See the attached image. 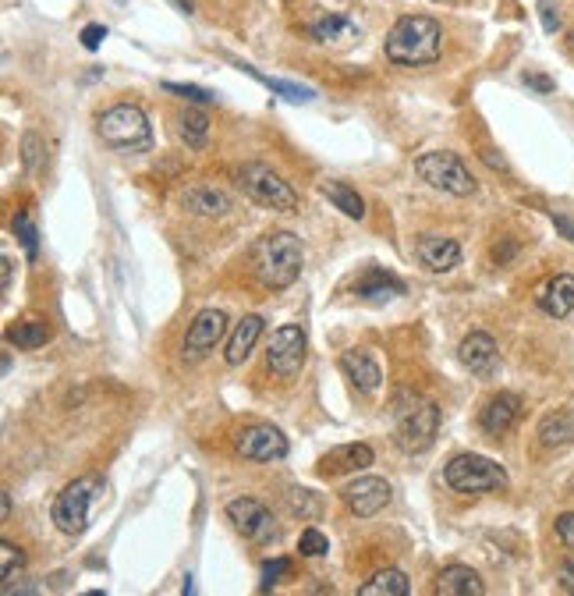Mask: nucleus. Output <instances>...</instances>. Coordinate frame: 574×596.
Returning <instances> with one entry per match:
<instances>
[{"mask_svg":"<svg viewBox=\"0 0 574 596\" xmlns=\"http://www.w3.org/2000/svg\"><path fill=\"white\" fill-rule=\"evenodd\" d=\"M259 338H263V316H245L227 338V366H241L252 355V348L259 345Z\"/></svg>","mask_w":574,"mask_h":596,"instance_id":"obj_23","label":"nucleus"},{"mask_svg":"<svg viewBox=\"0 0 574 596\" xmlns=\"http://www.w3.org/2000/svg\"><path fill=\"white\" fill-rule=\"evenodd\" d=\"M525 86L536 89V93H553L557 89V82L550 79V75H539V71H528L525 75Z\"/></svg>","mask_w":574,"mask_h":596,"instance_id":"obj_40","label":"nucleus"},{"mask_svg":"<svg viewBox=\"0 0 574 596\" xmlns=\"http://www.w3.org/2000/svg\"><path fill=\"white\" fill-rule=\"evenodd\" d=\"M341 369L348 373V380L362 394H376V391H380L383 369H380V362H376L369 352H355V348H351V352H344L341 355Z\"/></svg>","mask_w":574,"mask_h":596,"instance_id":"obj_22","label":"nucleus"},{"mask_svg":"<svg viewBox=\"0 0 574 596\" xmlns=\"http://www.w3.org/2000/svg\"><path fill=\"white\" fill-rule=\"evenodd\" d=\"M0 267H4V291H11V277H15V263H11V256L0 259Z\"/></svg>","mask_w":574,"mask_h":596,"instance_id":"obj_45","label":"nucleus"},{"mask_svg":"<svg viewBox=\"0 0 574 596\" xmlns=\"http://www.w3.org/2000/svg\"><path fill=\"white\" fill-rule=\"evenodd\" d=\"M482 160H486L489 167H497V171H504V157H500V153H493V149H486V157H482Z\"/></svg>","mask_w":574,"mask_h":596,"instance_id":"obj_46","label":"nucleus"},{"mask_svg":"<svg viewBox=\"0 0 574 596\" xmlns=\"http://www.w3.org/2000/svg\"><path fill=\"white\" fill-rule=\"evenodd\" d=\"M100 494H103V483L96 476H82V479H75V483H68V487L57 494L54 508H50L54 526L61 529L64 536L86 533L89 515H93V504Z\"/></svg>","mask_w":574,"mask_h":596,"instance_id":"obj_9","label":"nucleus"},{"mask_svg":"<svg viewBox=\"0 0 574 596\" xmlns=\"http://www.w3.org/2000/svg\"><path fill=\"white\" fill-rule=\"evenodd\" d=\"M234 455L245 462L270 465L280 462L287 455V437L284 430H277L273 423H245L241 430H234Z\"/></svg>","mask_w":574,"mask_h":596,"instance_id":"obj_11","label":"nucleus"},{"mask_svg":"<svg viewBox=\"0 0 574 596\" xmlns=\"http://www.w3.org/2000/svg\"><path fill=\"white\" fill-rule=\"evenodd\" d=\"M553 533H557V540L564 543L567 550H574V511L557 515V522H553Z\"/></svg>","mask_w":574,"mask_h":596,"instance_id":"obj_38","label":"nucleus"},{"mask_svg":"<svg viewBox=\"0 0 574 596\" xmlns=\"http://www.w3.org/2000/svg\"><path fill=\"white\" fill-rule=\"evenodd\" d=\"M11 231H15V238L22 242L25 256L36 259L39 256V231H36V224H32V213L18 210L15 220H11Z\"/></svg>","mask_w":574,"mask_h":596,"instance_id":"obj_31","label":"nucleus"},{"mask_svg":"<svg viewBox=\"0 0 574 596\" xmlns=\"http://www.w3.org/2000/svg\"><path fill=\"white\" fill-rule=\"evenodd\" d=\"M224 511H227V522L238 529V536H245V540L256 543V547L273 543L280 536L273 511L266 508L263 501H256V497H234V501H227Z\"/></svg>","mask_w":574,"mask_h":596,"instance_id":"obj_12","label":"nucleus"},{"mask_svg":"<svg viewBox=\"0 0 574 596\" xmlns=\"http://www.w3.org/2000/svg\"><path fill=\"white\" fill-rule=\"evenodd\" d=\"M443 483L461 497L500 494V490H507V472L493 458L465 451V455H454L443 465Z\"/></svg>","mask_w":574,"mask_h":596,"instance_id":"obj_4","label":"nucleus"},{"mask_svg":"<svg viewBox=\"0 0 574 596\" xmlns=\"http://www.w3.org/2000/svg\"><path fill=\"white\" fill-rule=\"evenodd\" d=\"M50 341V327L43 320H22L8 327V345L22 348V352H36Z\"/></svg>","mask_w":574,"mask_h":596,"instance_id":"obj_29","label":"nucleus"},{"mask_svg":"<svg viewBox=\"0 0 574 596\" xmlns=\"http://www.w3.org/2000/svg\"><path fill=\"white\" fill-rule=\"evenodd\" d=\"M163 89L171 96H181V100L188 103H199V107H213L217 103V93H210V89L202 86H185V82H163Z\"/></svg>","mask_w":574,"mask_h":596,"instance_id":"obj_32","label":"nucleus"},{"mask_svg":"<svg viewBox=\"0 0 574 596\" xmlns=\"http://www.w3.org/2000/svg\"><path fill=\"white\" fill-rule=\"evenodd\" d=\"M553 228H557L567 242H574V220L571 217H564V213H553Z\"/></svg>","mask_w":574,"mask_h":596,"instance_id":"obj_43","label":"nucleus"},{"mask_svg":"<svg viewBox=\"0 0 574 596\" xmlns=\"http://www.w3.org/2000/svg\"><path fill=\"white\" fill-rule=\"evenodd\" d=\"M355 295L365 298V302H373V306H383V302H390V298L404 295V281L383 274V270H369V274H362L355 281Z\"/></svg>","mask_w":574,"mask_h":596,"instance_id":"obj_25","label":"nucleus"},{"mask_svg":"<svg viewBox=\"0 0 574 596\" xmlns=\"http://www.w3.org/2000/svg\"><path fill=\"white\" fill-rule=\"evenodd\" d=\"M234 181H238V189L252 199V203L266 206L273 213H295L298 210V192L287 185V178H280L270 164L263 160H249V164H241L234 171Z\"/></svg>","mask_w":574,"mask_h":596,"instance_id":"obj_5","label":"nucleus"},{"mask_svg":"<svg viewBox=\"0 0 574 596\" xmlns=\"http://www.w3.org/2000/svg\"><path fill=\"white\" fill-rule=\"evenodd\" d=\"M96 135H100L103 146L110 149H146L153 142V132H149V118L139 103H114L96 118Z\"/></svg>","mask_w":574,"mask_h":596,"instance_id":"obj_6","label":"nucleus"},{"mask_svg":"<svg viewBox=\"0 0 574 596\" xmlns=\"http://www.w3.org/2000/svg\"><path fill=\"white\" fill-rule=\"evenodd\" d=\"M564 50L574 57V29H567V36H564Z\"/></svg>","mask_w":574,"mask_h":596,"instance_id":"obj_47","label":"nucleus"},{"mask_svg":"<svg viewBox=\"0 0 574 596\" xmlns=\"http://www.w3.org/2000/svg\"><path fill=\"white\" fill-rule=\"evenodd\" d=\"M305 352H309L305 327L284 323V327L273 330L270 345H266V369H270L277 380H295L305 366Z\"/></svg>","mask_w":574,"mask_h":596,"instance_id":"obj_10","label":"nucleus"},{"mask_svg":"<svg viewBox=\"0 0 574 596\" xmlns=\"http://www.w3.org/2000/svg\"><path fill=\"white\" fill-rule=\"evenodd\" d=\"M415 174L426 181L429 189L447 192V196L468 199L479 192V181L472 178V171L458 153H422V157H415Z\"/></svg>","mask_w":574,"mask_h":596,"instance_id":"obj_7","label":"nucleus"},{"mask_svg":"<svg viewBox=\"0 0 574 596\" xmlns=\"http://www.w3.org/2000/svg\"><path fill=\"white\" fill-rule=\"evenodd\" d=\"M518 419H521V398L511 391L493 394L479 412V426H482V433H489V437H507Z\"/></svg>","mask_w":574,"mask_h":596,"instance_id":"obj_16","label":"nucleus"},{"mask_svg":"<svg viewBox=\"0 0 574 596\" xmlns=\"http://www.w3.org/2000/svg\"><path fill=\"white\" fill-rule=\"evenodd\" d=\"M174 125H178V135L188 149H202L210 142V114H206L199 103H185V107L178 110Z\"/></svg>","mask_w":574,"mask_h":596,"instance_id":"obj_24","label":"nucleus"},{"mask_svg":"<svg viewBox=\"0 0 574 596\" xmlns=\"http://www.w3.org/2000/svg\"><path fill=\"white\" fill-rule=\"evenodd\" d=\"M514 252H518V245H514L511 238H507V245H497V249H493V263H507V259H511Z\"/></svg>","mask_w":574,"mask_h":596,"instance_id":"obj_44","label":"nucleus"},{"mask_svg":"<svg viewBox=\"0 0 574 596\" xmlns=\"http://www.w3.org/2000/svg\"><path fill=\"white\" fill-rule=\"evenodd\" d=\"M390 497H394V490H390V483H387V479H380V476H358L341 490L344 508H348L351 515H358V518L380 515V511L390 504Z\"/></svg>","mask_w":574,"mask_h":596,"instance_id":"obj_14","label":"nucleus"},{"mask_svg":"<svg viewBox=\"0 0 574 596\" xmlns=\"http://www.w3.org/2000/svg\"><path fill=\"white\" fill-rule=\"evenodd\" d=\"M298 32L305 40H312L316 47L326 50H351L362 40V25L348 15V11L337 8H312L309 15L298 22Z\"/></svg>","mask_w":574,"mask_h":596,"instance_id":"obj_8","label":"nucleus"},{"mask_svg":"<svg viewBox=\"0 0 574 596\" xmlns=\"http://www.w3.org/2000/svg\"><path fill=\"white\" fill-rule=\"evenodd\" d=\"M436 593L440 596H482L486 586H482L479 572H472V568H465V565H450L436 575Z\"/></svg>","mask_w":574,"mask_h":596,"instance_id":"obj_26","label":"nucleus"},{"mask_svg":"<svg viewBox=\"0 0 574 596\" xmlns=\"http://www.w3.org/2000/svg\"><path fill=\"white\" fill-rule=\"evenodd\" d=\"M373 447L369 444H341L334 451H326L316 462V472L323 479H337V476H351V472H362L373 465Z\"/></svg>","mask_w":574,"mask_h":596,"instance_id":"obj_15","label":"nucleus"},{"mask_svg":"<svg viewBox=\"0 0 574 596\" xmlns=\"http://www.w3.org/2000/svg\"><path fill=\"white\" fill-rule=\"evenodd\" d=\"M25 565V554H22V547H15V543H0V575H4V582L8 579H15V572Z\"/></svg>","mask_w":574,"mask_h":596,"instance_id":"obj_35","label":"nucleus"},{"mask_svg":"<svg viewBox=\"0 0 574 596\" xmlns=\"http://www.w3.org/2000/svg\"><path fill=\"white\" fill-rule=\"evenodd\" d=\"M47 157V153H43V142H39V135L36 132H25L22 135V164L29 167V171H36L39 167V160Z\"/></svg>","mask_w":574,"mask_h":596,"instance_id":"obj_36","label":"nucleus"},{"mask_svg":"<svg viewBox=\"0 0 574 596\" xmlns=\"http://www.w3.org/2000/svg\"><path fill=\"white\" fill-rule=\"evenodd\" d=\"M458 359H461V366H465V369H472L475 377H489V373L497 369V359H500L497 341L489 338L486 330H472V334L461 341Z\"/></svg>","mask_w":574,"mask_h":596,"instance_id":"obj_18","label":"nucleus"},{"mask_svg":"<svg viewBox=\"0 0 574 596\" xmlns=\"http://www.w3.org/2000/svg\"><path fill=\"white\" fill-rule=\"evenodd\" d=\"M390 416H394V437L401 451H429L440 433V408L419 391H397L390 401Z\"/></svg>","mask_w":574,"mask_h":596,"instance_id":"obj_3","label":"nucleus"},{"mask_svg":"<svg viewBox=\"0 0 574 596\" xmlns=\"http://www.w3.org/2000/svg\"><path fill=\"white\" fill-rule=\"evenodd\" d=\"M298 554H302V557H323V554H330V540H326L319 529H305V533L298 536Z\"/></svg>","mask_w":574,"mask_h":596,"instance_id":"obj_34","label":"nucleus"},{"mask_svg":"<svg viewBox=\"0 0 574 596\" xmlns=\"http://www.w3.org/2000/svg\"><path fill=\"white\" fill-rule=\"evenodd\" d=\"M539 15H543V29L546 32L560 29V11L553 8V0H539Z\"/></svg>","mask_w":574,"mask_h":596,"instance_id":"obj_39","label":"nucleus"},{"mask_svg":"<svg viewBox=\"0 0 574 596\" xmlns=\"http://www.w3.org/2000/svg\"><path fill=\"white\" fill-rule=\"evenodd\" d=\"M319 192H323V199H330V203H334L337 210L344 213V217H351V220H362L365 217V199L358 196L351 185H344V181H330V178H326L323 185H319Z\"/></svg>","mask_w":574,"mask_h":596,"instance_id":"obj_28","label":"nucleus"},{"mask_svg":"<svg viewBox=\"0 0 574 596\" xmlns=\"http://www.w3.org/2000/svg\"><path fill=\"white\" fill-rule=\"evenodd\" d=\"M443 47H447V32H443L440 18L412 11L387 29L383 57L397 68H429L443 57Z\"/></svg>","mask_w":574,"mask_h":596,"instance_id":"obj_1","label":"nucleus"},{"mask_svg":"<svg viewBox=\"0 0 574 596\" xmlns=\"http://www.w3.org/2000/svg\"><path fill=\"white\" fill-rule=\"evenodd\" d=\"M567 490H571V494H574V479H571V483H567Z\"/></svg>","mask_w":574,"mask_h":596,"instance_id":"obj_48","label":"nucleus"},{"mask_svg":"<svg viewBox=\"0 0 574 596\" xmlns=\"http://www.w3.org/2000/svg\"><path fill=\"white\" fill-rule=\"evenodd\" d=\"M227 338V313L224 309H202V313L192 316L188 323L185 338H181V359L185 362H202L220 341Z\"/></svg>","mask_w":574,"mask_h":596,"instance_id":"obj_13","label":"nucleus"},{"mask_svg":"<svg viewBox=\"0 0 574 596\" xmlns=\"http://www.w3.org/2000/svg\"><path fill=\"white\" fill-rule=\"evenodd\" d=\"M557 582H560V589H564V593H574V557L557 568Z\"/></svg>","mask_w":574,"mask_h":596,"instance_id":"obj_42","label":"nucleus"},{"mask_svg":"<svg viewBox=\"0 0 574 596\" xmlns=\"http://www.w3.org/2000/svg\"><path fill=\"white\" fill-rule=\"evenodd\" d=\"M415 259L429 274H447L461 263V245L443 235H419L415 238Z\"/></svg>","mask_w":574,"mask_h":596,"instance_id":"obj_17","label":"nucleus"},{"mask_svg":"<svg viewBox=\"0 0 574 596\" xmlns=\"http://www.w3.org/2000/svg\"><path fill=\"white\" fill-rule=\"evenodd\" d=\"M181 206H185L192 217H227L234 210V203L213 185H188L181 192Z\"/></svg>","mask_w":574,"mask_h":596,"instance_id":"obj_20","label":"nucleus"},{"mask_svg":"<svg viewBox=\"0 0 574 596\" xmlns=\"http://www.w3.org/2000/svg\"><path fill=\"white\" fill-rule=\"evenodd\" d=\"M536 440L543 451H560V447L574 444V412L571 408H553L539 419Z\"/></svg>","mask_w":574,"mask_h":596,"instance_id":"obj_21","label":"nucleus"},{"mask_svg":"<svg viewBox=\"0 0 574 596\" xmlns=\"http://www.w3.org/2000/svg\"><path fill=\"white\" fill-rule=\"evenodd\" d=\"M241 71H249L252 79H256V82H263L266 89H273V93H277V96H284V100H291V103H305V100H312V89L298 86V82L270 79V75H263V71H256V68H252V64H241Z\"/></svg>","mask_w":574,"mask_h":596,"instance_id":"obj_30","label":"nucleus"},{"mask_svg":"<svg viewBox=\"0 0 574 596\" xmlns=\"http://www.w3.org/2000/svg\"><path fill=\"white\" fill-rule=\"evenodd\" d=\"M408 575L401 568H380L358 586V596H408Z\"/></svg>","mask_w":574,"mask_h":596,"instance_id":"obj_27","label":"nucleus"},{"mask_svg":"<svg viewBox=\"0 0 574 596\" xmlns=\"http://www.w3.org/2000/svg\"><path fill=\"white\" fill-rule=\"evenodd\" d=\"M536 306L553 320H564L574 309V274H553L550 281L539 288Z\"/></svg>","mask_w":574,"mask_h":596,"instance_id":"obj_19","label":"nucleus"},{"mask_svg":"<svg viewBox=\"0 0 574 596\" xmlns=\"http://www.w3.org/2000/svg\"><path fill=\"white\" fill-rule=\"evenodd\" d=\"M287 568H291V561H287V557H277V561H266L263 565V575H259V589H273L277 586L280 579H284L287 575Z\"/></svg>","mask_w":574,"mask_h":596,"instance_id":"obj_37","label":"nucleus"},{"mask_svg":"<svg viewBox=\"0 0 574 596\" xmlns=\"http://www.w3.org/2000/svg\"><path fill=\"white\" fill-rule=\"evenodd\" d=\"M287 501H291V511H295L298 518H316L319 511H323V501H319L312 490H291Z\"/></svg>","mask_w":574,"mask_h":596,"instance_id":"obj_33","label":"nucleus"},{"mask_svg":"<svg viewBox=\"0 0 574 596\" xmlns=\"http://www.w3.org/2000/svg\"><path fill=\"white\" fill-rule=\"evenodd\" d=\"M103 40H107V29H103V25H86V29H82V43H86V50H100Z\"/></svg>","mask_w":574,"mask_h":596,"instance_id":"obj_41","label":"nucleus"},{"mask_svg":"<svg viewBox=\"0 0 574 596\" xmlns=\"http://www.w3.org/2000/svg\"><path fill=\"white\" fill-rule=\"evenodd\" d=\"M302 242L291 231H270L252 249V274L263 288L284 291L302 277Z\"/></svg>","mask_w":574,"mask_h":596,"instance_id":"obj_2","label":"nucleus"}]
</instances>
